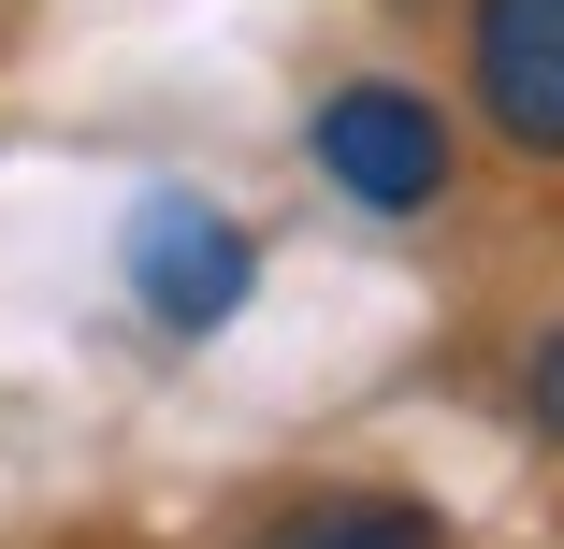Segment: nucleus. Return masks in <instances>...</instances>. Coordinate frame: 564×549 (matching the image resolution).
Here are the masks:
<instances>
[{"instance_id":"nucleus-1","label":"nucleus","mask_w":564,"mask_h":549,"mask_svg":"<svg viewBox=\"0 0 564 549\" xmlns=\"http://www.w3.org/2000/svg\"><path fill=\"white\" fill-rule=\"evenodd\" d=\"M304 145H318V174L348 188L362 217H420L448 188V117H434L420 87H333L318 117H304Z\"/></svg>"},{"instance_id":"nucleus-2","label":"nucleus","mask_w":564,"mask_h":549,"mask_svg":"<svg viewBox=\"0 0 564 549\" xmlns=\"http://www.w3.org/2000/svg\"><path fill=\"white\" fill-rule=\"evenodd\" d=\"M247 275H261L247 232H232L203 188H145V202H131V289H145L160 333H217V318L247 304Z\"/></svg>"},{"instance_id":"nucleus-3","label":"nucleus","mask_w":564,"mask_h":549,"mask_svg":"<svg viewBox=\"0 0 564 549\" xmlns=\"http://www.w3.org/2000/svg\"><path fill=\"white\" fill-rule=\"evenodd\" d=\"M464 73H478V117L521 160H564V0H478Z\"/></svg>"},{"instance_id":"nucleus-4","label":"nucleus","mask_w":564,"mask_h":549,"mask_svg":"<svg viewBox=\"0 0 564 549\" xmlns=\"http://www.w3.org/2000/svg\"><path fill=\"white\" fill-rule=\"evenodd\" d=\"M261 549H434V506H405V492H304Z\"/></svg>"},{"instance_id":"nucleus-5","label":"nucleus","mask_w":564,"mask_h":549,"mask_svg":"<svg viewBox=\"0 0 564 549\" xmlns=\"http://www.w3.org/2000/svg\"><path fill=\"white\" fill-rule=\"evenodd\" d=\"M535 433H564V333L535 348Z\"/></svg>"}]
</instances>
